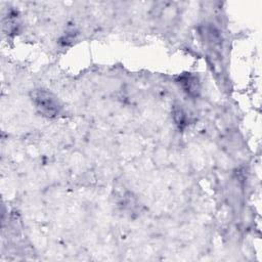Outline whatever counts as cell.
I'll return each instance as SVG.
<instances>
[{"instance_id": "6da1fadb", "label": "cell", "mask_w": 262, "mask_h": 262, "mask_svg": "<svg viewBox=\"0 0 262 262\" xmlns=\"http://www.w3.org/2000/svg\"><path fill=\"white\" fill-rule=\"evenodd\" d=\"M31 97L38 112L47 118L56 117L61 110V104L57 97L47 90L36 89L32 92Z\"/></svg>"}, {"instance_id": "7a4b0ae2", "label": "cell", "mask_w": 262, "mask_h": 262, "mask_svg": "<svg viewBox=\"0 0 262 262\" xmlns=\"http://www.w3.org/2000/svg\"><path fill=\"white\" fill-rule=\"evenodd\" d=\"M179 83L181 84L182 88L185 92L189 95H196L200 91V83L195 76L191 74H185L182 75L179 78Z\"/></svg>"}, {"instance_id": "3957f363", "label": "cell", "mask_w": 262, "mask_h": 262, "mask_svg": "<svg viewBox=\"0 0 262 262\" xmlns=\"http://www.w3.org/2000/svg\"><path fill=\"white\" fill-rule=\"evenodd\" d=\"M173 117H174V121L176 122V124L182 126L185 124L186 121V116L185 113L183 112L182 108H175L173 112Z\"/></svg>"}]
</instances>
